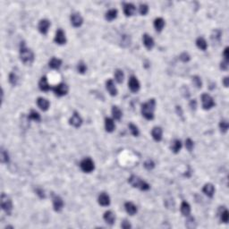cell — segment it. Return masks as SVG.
Returning a JSON list of instances; mask_svg holds the SVG:
<instances>
[{
    "mask_svg": "<svg viewBox=\"0 0 229 229\" xmlns=\"http://www.w3.org/2000/svg\"><path fill=\"white\" fill-rule=\"evenodd\" d=\"M228 77H225L224 78V81H223V83H224V85H225V87H228Z\"/></svg>",
    "mask_w": 229,
    "mask_h": 229,
    "instance_id": "cell-51",
    "label": "cell"
},
{
    "mask_svg": "<svg viewBox=\"0 0 229 229\" xmlns=\"http://www.w3.org/2000/svg\"><path fill=\"white\" fill-rule=\"evenodd\" d=\"M105 128H106V131L108 132V133L114 132V128H115V125H114V120L112 118L107 117L105 119Z\"/></svg>",
    "mask_w": 229,
    "mask_h": 229,
    "instance_id": "cell-24",
    "label": "cell"
},
{
    "mask_svg": "<svg viewBox=\"0 0 229 229\" xmlns=\"http://www.w3.org/2000/svg\"><path fill=\"white\" fill-rule=\"evenodd\" d=\"M55 42L56 44L59 45H63L66 42V33L64 32L63 30H57V32H56V36H55Z\"/></svg>",
    "mask_w": 229,
    "mask_h": 229,
    "instance_id": "cell-10",
    "label": "cell"
},
{
    "mask_svg": "<svg viewBox=\"0 0 229 229\" xmlns=\"http://www.w3.org/2000/svg\"><path fill=\"white\" fill-rule=\"evenodd\" d=\"M117 17V10L116 9H111L106 14V19L109 22L114 20Z\"/></svg>",
    "mask_w": 229,
    "mask_h": 229,
    "instance_id": "cell-32",
    "label": "cell"
},
{
    "mask_svg": "<svg viewBox=\"0 0 229 229\" xmlns=\"http://www.w3.org/2000/svg\"><path fill=\"white\" fill-rule=\"evenodd\" d=\"M103 218L106 222L109 224V225H113L115 221V216L114 214L111 211V210H108L104 213L103 216Z\"/></svg>",
    "mask_w": 229,
    "mask_h": 229,
    "instance_id": "cell-21",
    "label": "cell"
},
{
    "mask_svg": "<svg viewBox=\"0 0 229 229\" xmlns=\"http://www.w3.org/2000/svg\"><path fill=\"white\" fill-rule=\"evenodd\" d=\"M37 105H38V107L41 108L42 111H47V109L49 108V106H50V104H49V101L47 100V99H45V98H38V100H37Z\"/></svg>",
    "mask_w": 229,
    "mask_h": 229,
    "instance_id": "cell-16",
    "label": "cell"
},
{
    "mask_svg": "<svg viewBox=\"0 0 229 229\" xmlns=\"http://www.w3.org/2000/svg\"><path fill=\"white\" fill-rule=\"evenodd\" d=\"M53 207H54L55 211L59 212L61 209L64 207V202L62 198L57 195H55L53 197Z\"/></svg>",
    "mask_w": 229,
    "mask_h": 229,
    "instance_id": "cell-13",
    "label": "cell"
},
{
    "mask_svg": "<svg viewBox=\"0 0 229 229\" xmlns=\"http://www.w3.org/2000/svg\"><path fill=\"white\" fill-rule=\"evenodd\" d=\"M182 149V142L180 140H175L173 143H172V146H171V149L174 153H178Z\"/></svg>",
    "mask_w": 229,
    "mask_h": 229,
    "instance_id": "cell-29",
    "label": "cell"
},
{
    "mask_svg": "<svg viewBox=\"0 0 229 229\" xmlns=\"http://www.w3.org/2000/svg\"><path fill=\"white\" fill-rule=\"evenodd\" d=\"M136 11V7L134 5L131 4V3H125L124 4V13L126 16H132L135 14Z\"/></svg>",
    "mask_w": 229,
    "mask_h": 229,
    "instance_id": "cell-15",
    "label": "cell"
},
{
    "mask_svg": "<svg viewBox=\"0 0 229 229\" xmlns=\"http://www.w3.org/2000/svg\"><path fill=\"white\" fill-rule=\"evenodd\" d=\"M220 219H221V221H222V222H224V223L228 222L229 213H228V211H227V209H224L222 212L220 213Z\"/></svg>",
    "mask_w": 229,
    "mask_h": 229,
    "instance_id": "cell-35",
    "label": "cell"
},
{
    "mask_svg": "<svg viewBox=\"0 0 229 229\" xmlns=\"http://www.w3.org/2000/svg\"><path fill=\"white\" fill-rule=\"evenodd\" d=\"M1 207H2L3 210L7 214H8V215H10L11 212H12V210H13V203H12V201L5 193H2V195H1Z\"/></svg>",
    "mask_w": 229,
    "mask_h": 229,
    "instance_id": "cell-4",
    "label": "cell"
},
{
    "mask_svg": "<svg viewBox=\"0 0 229 229\" xmlns=\"http://www.w3.org/2000/svg\"><path fill=\"white\" fill-rule=\"evenodd\" d=\"M223 55H224V57H225V61H227V62H228V57H229V56H228V47H227L226 48H225V50H224V53H223Z\"/></svg>",
    "mask_w": 229,
    "mask_h": 229,
    "instance_id": "cell-49",
    "label": "cell"
},
{
    "mask_svg": "<svg viewBox=\"0 0 229 229\" xmlns=\"http://www.w3.org/2000/svg\"><path fill=\"white\" fill-rule=\"evenodd\" d=\"M121 227H122V228H124V229L131 228V225H130V223H129L128 221H126V220H124V222L122 223Z\"/></svg>",
    "mask_w": 229,
    "mask_h": 229,
    "instance_id": "cell-46",
    "label": "cell"
},
{
    "mask_svg": "<svg viewBox=\"0 0 229 229\" xmlns=\"http://www.w3.org/2000/svg\"><path fill=\"white\" fill-rule=\"evenodd\" d=\"M49 26H50V22L47 19H43L40 22L38 28H39V31L41 34L46 35L48 32Z\"/></svg>",
    "mask_w": 229,
    "mask_h": 229,
    "instance_id": "cell-12",
    "label": "cell"
},
{
    "mask_svg": "<svg viewBox=\"0 0 229 229\" xmlns=\"http://www.w3.org/2000/svg\"><path fill=\"white\" fill-rule=\"evenodd\" d=\"M61 66H62V60H60L59 58L53 57L49 61V67H51L52 69L58 70L61 67Z\"/></svg>",
    "mask_w": 229,
    "mask_h": 229,
    "instance_id": "cell-25",
    "label": "cell"
},
{
    "mask_svg": "<svg viewBox=\"0 0 229 229\" xmlns=\"http://www.w3.org/2000/svg\"><path fill=\"white\" fill-rule=\"evenodd\" d=\"M202 107L204 109L208 110L210 109L211 108H213L215 106V102L213 98L210 96V95L207 94V93H204L202 96Z\"/></svg>",
    "mask_w": 229,
    "mask_h": 229,
    "instance_id": "cell-6",
    "label": "cell"
},
{
    "mask_svg": "<svg viewBox=\"0 0 229 229\" xmlns=\"http://www.w3.org/2000/svg\"><path fill=\"white\" fill-rule=\"evenodd\" d=\"M196 45H197L198 48H200L201 50H203V51L206 50L207 47H208L207 41H205V39L202 38V37H200V38L197 39V41H196Z\"/></svg>",
    "mask_w": 229,
    "mask_h": 229,
    "instance_id": "cell-28",
    "label": "cell"
},
{
    "mask_svg": "<svg viewBox=\"0 0 229 229\" xmlns=\"http://www.w3.org/2000/svg\"><path fill=\"white\" fill-rule=\"evenodd\" d=\"M181 212L183 216L188 217L191 214V206L188 202H183L181 204Z\"/></svg>",
    "mask_w": 229,
    "mask_h": 229,
    "instance_id": "cell-26",
    "label": "cell"
},
{
    "mask_svg": "<svg viewBox=\"0 0 229 229\" xmlns=\"http://www.w3.org/2000/svg\"><path fill=\"white\" fill-rule=\"evenodd\" d=\"M80 167H81V169L85 172V173H90L92 172L95 168V165L93 160L90 158H84L82 161L81 162L80 164Z\"/></svg>",
    "mask_w": 229,
    "mask_h": 229,
    "instance_id": "cell-5",
    "label": "cell"
},
{
    "mask_svg": "<svg viewBox=\"0 0 229 229\" xmlns=\"http://www.w3.org/2000/svg\"><path fill=\"white\" fill-rule=\"evenodd\" d=\"M81 124H82V119L80 116V114L76 113V112H74L73 115H72V117L70 118V124L73 125L75 128H78V127L81 126Z\"/></svg>",
    "mask_w": 229,
    "mask_h": 229,
    "instance_id": "cell-11",
    "label": "cell"
},
{
    "mask_svg": "<svg viewBox=\"0 0 229 229\" xmlns=\"http://www.w3.org/2000/svg\"><path fill=\"white\" fill-rule=\"evenodd\" d=\"M190 107L192 109H193V110H195L196 109V107H197V103H196V100H192L190 102Z\"/></svg>",
    "mask_w": 229,
    "mask_h": 229,
    "instance_id": "cell-50",
    "label": "cell"
},
{
    "mask_svg": "<svg viewBox=\"0 0 229 229\" xmlns=\"http://www.w3.org/2000/svg\"><path fill=\"white\" fill-rule=\"evenodd\" d=\"M228 127H229V124L227 122V121L220 122V124H219V128H220V130H221V132H222V133H226V132L228 130Z\"/></svg>",
    "mask_w": 229,
    "mask_h": 229,
    "instance_id": "cell-41",
    "label": "cell"
},
{
    "mask_svg": "<svg viewBox=\"0 0 229 229\" xmlns=\"http://www.w3.org/2000/svg\"><path fill=\"white\" fill-rule=\"evenodd\" d=\"M122 114H123V113H122L121 109L118 107L114 106L112 108V115H113L114 120H120L122 117Z\"/></svg>",
    "mask_w": 229,
    "mask_h": 229,
    "instance_id": "cell-30",
    "label": "cell"
},
{
    "mask_svg": "<svg viewBox=\"0 0 229 229\" xmlns=\"http://www.w3.org/2000/svg\"><path fill=\"white\" fill-rule=\"evenodd\" d=\"M162 134H163V131L160 127H154L151 131V135L153 137V139L156 142H160L162 140Z\"/></svg>",
    "mask_w": 229,
    "mask_h": 229,
    "instance_id": "cell-20",
    "label": "cell"
},
{
    "mask_svg": "<svg viewBox=\"0 0 229 229\" xmlns=\"http://www.w3.org/2000/svg\"><path fill=\"white\" fill-rule=\"evenodd\" d=\"M53 91H54L55 94L58 97L65 96V95L67 94L68 86L66 83H59L53 88Z\"/></svg>",
    "mask_w": 229,
    "mask_h": 229,
    "instance_id": "cell-7",
    "label": "cell"
},
{
    "mask_svg": "<svg viewBox=\"0 0 229 229\" xmlns=\"http://www.w3.org/2000/svg\"><path fill=\"white\" fill-rule=\"evenodd\" d=\"M192 82H193V84L195 85L196 87L199 88V89H201L202 87V80H201V78L199 76H193L192 77Z\"/></svg>",
    "mask_w": 229,
    "mask_h": 229,
    "instance_id": "cell-40",
    "label": "cell"
},
{
    "mask_svg": "<svg viewBox=\"0 0 229 229\" xmlns=\"http://www.w3.org/2000/svg\"><path fill=\"white\" fill-rule=\"evenodd\" d=\"M180 59L183 61V62H184V63H186V62H188L189 60H190V56H189L187 53H183V54H181V56H180Z\"/></svg>",
    "mask_w": 229,
    "mask_h": 229,
    "instance_id": "cell-45",
    "label": "cell"
},
{
    "mask_svg": "<svg viewBox=\"0 0 229 229\" xmlns=\"http://www.w3.org/2000/svg\"><path fill=\"white\" fill-rule=\"evenodd\" d=\"M202 192L208 196V197H213L214 193H215V187L213 186V184L211 183H206L204 185V187L202 189Z\"/></svg>",
    "mask_w": 229,
    "mask_h": 229,
    "instance_id": "cell-19",
    "label": "cell"
},
{
    "mask_svg": "<svg viewBox=\"0 0 229 229\" xmlns=\"http://www.w3.org/2000/svg\"><path fill=\"white\" fill-rule=\"evenodd\" d=\"M154 167H155L154 162L150 160V159H148L147 161H145V163H144V168L147 170H151V169L154 168Z\"/></svg>",
    "mask_w": 229,
    "mask_h": 229,
    "instance_id": "cell-42",
    "label": "cell"
},
{
    "mask_svg": "<svg viewBox=\"0 0 229 229\" xmlns=\"http://www.w3.org/2000/svg\"><path fill=\"white\" fill-rule=\"evenodd\" d=\"M28 118H29L30 120H33V121L36 122H40L41 119V114H39L37 111H35V110H32V111L30 112V114L28 115Z\"/></svg>",
    "mask_w": 229,
    "mask_h": 229,
    "instance_id": "cell-33",
    "label": "cell"
},
{
    "mask_svg": "<svg viewBox=\"0 0 229 229\" xmlns=\"http://www.w3.org/2000/svg\"><path fill=\"white\" fill-rule=\"evenodd\" d=\"M156 108L155 100H149L148 102L142 105V114L147 120H152L154 118V111Z\"/></svg>",
    "mask_w": 229,
    "mask_h": 229,
    "instance_id": "cell-1",
    "label": "cell"
},
{
    "mask_svg": "<svg viewBox=\"0 0 229 229\" xmlns=\"http://www.w3.org/2000/svg\"><path fill=\"white\" fill-rule=\"evenodd\" d=\"M221 35H222V32L219 31V30H216L213 32V34H212V40L215 39V41H220V38H221Z\"/></svg>",
    "mask_w": 229,
    "mask_h": 229,
    "instance_id": "cell-43",
    "label": "cell"
},
{
    "mask_svg": "<svg viewBox=\"0 0 229 229\" xmlns=\"http://www.w3.org/2000/svg\"><path fill=\"white\" fill-rule=\"evenodd\" d=\"M98 201H99V203L100 204L101 206H103V207L108 206L110 204V198H109V196L106 192L100 193V196H99V198H98Z\"/></svg>",
    "mask_w": 229,
    "mask_h": 229,
    "instance_id": "cell-18",
    "label": "cell"
},
{
    "mask_svg": "<svg viewBox=\"0 0 229 229\" xmlns=\"http://www.w3.org/2000/svg\"><path fill=\"white\" fill-rule=\"evenodd\" d=\"M77 70L80 74H84L87 71V66L83 62H80L77 66Z\"/></svg>",
    "mask_w": 229,
    "mask_h": 229,
    "instance_id": "cell-36",
    "label": "cell"
},
{
    "mask_svg": "<svg viewBox=\"0 0 229 229\" xmlns=\"http://www.w3.org/2000/svg\"><path fill=\"white\" fill-rule=\"evenodd\" d=\"M164 26H165V21H164V19H162L160 17L156 18L155 21H154V27H155L156 31L157 32H161Z\"/></svg>",
    "mask_w": 229,
    "mask_h": 229,
    "instance_id": "cell-27",
    "label": "cell"
},
{
    "mask_svg": "<svg viewBox=\"0 0 229 229\" xmlns=\"http://www.w3.org/2000/svg\"><path fill=\"white\" fill-rule=\"evenodd\" d=\"M39 87L42 91H48L50 90V85L47 81V79L46 76L41 77V81L39 82Z\"/></svg>",
    "mask_w": 229,
    "mask_h": 229,
    "instance_id": "cell-22",
    "label": "cell"
},
{
    "mask_svg": "<svg viewBox=\"0 0 229 229\" xmlns=\"http://www.w3.org/2000/svg\"><path fill=\"white\" fill-rule=\"evenodd\" d=\"M70 19H71V22H72V24H73L74 27H81V24L83 23V19H82V17L81 16V14H78V13L72 14Z\"/></svg>",
    "mask_w": 229,
    "mask_h": 229,
    "instance_id": "cell-9",
    "label": "cell"
},
{
    "mask_svg": "<svg viewBox=\"0 0 229 229\" xmlns=\"http://www.w3.org/2000/svg\"><path fill=\"white\" fill-rule=\"evenodd\" d=\"M20 58L21 61L24 65H31L34 61V54L33 52L28 48L24 44L21 46L20 48Z\"/></svg>",
    "mask_w": 229,
    "mask_h": 229,
    "instance_id": "cell-2",
    "label": "cell"
},
{
    "mask_svg": "<svg viewBox=\"0 0 229 229\" xmlns=\"http://www.w3.org/2000/svg\"><path fill=\"white\" fill-rule=\"evenodd\" d=\"M18 81H19V76H18V74H16L15 72H12L11 74H9V82H10L13 86L17 85Z\"/></svg>",
    "mask_w": 229,
    "mask_h": 229,
    "instance_id": "cell-31",
    "label": "cell"
},
{
    "mask_svg": "<svg viewBox=\"0 0 229 229\" xmlns=\"http://www.w3.org/2000/svg\"><path fill=\"white\" fill-rule=\"evenodd\" d=\"M142 41H143V44H144V46L145 47L149 49V50H150V49H152L153 47H154V40L148 35V34H144L143 35V37H142Z\"/></svg>",
    "mask_w": 229,
    "mask_h": 229,
    "instance_id": "cell-14",
    "label": "cell"
},
{
    "mask_svg": "<svg viewBox=\"0 0 229 229\" xmlns=\"http://www.w3.org/2000/svg\"><path fill=\"white\" fill-rule=\"evenodd\" d=\"M185 147H186V149H188L189 151H192L193 147H194V143H193V142L191 139H187L185 141Z\"/></svg>",
    "mask_w": 229,
    "mask_h": 229,
    "instance_id": "cell-44",
    "label": "cell"
},
{
    "mask_svg": "<svg viewBox=\"0 0 229 229\" xmlns=\"http://www.w3.org/2000/svg\"><path fill=\"white\" fill-rule=\"evenodd\" d=\"M128 182L130 183V184L134 187V188H139L142 191H147L149 189V184L147 183L145 181L142 180L141 178H139L138 176L136 175H132L130 178H129Z\"/></svg>",
    "mask_w": 229,
    "mask_h": 229,
    "instance_id": "cell-3",
    "label": "cell"
},
{
    "mask_svg": "<svg viewBox=\"0 0 229 229\" xmlns=\"http://www.w3.org/2000/svg\"><path fill=\"white\" fill-rule=\"evenodd\" d=\"M114 78H115V81L118 83H122L124 81V74L123 73V71L120 69H117L114 72Z\"/></svg>",
    "mask_w": 229,
    "mask_h": 229,
    "instance_id": "cell-34",
    "label": "cell"
},
{
    "mask_svg": "<svg viewBox=\"0 0 229 229\" xmlns=\"http://www.w3.org/2000/svg\"><path fill=\"white\" fill-rule=\"evenodd\" d=\"M124 208H125V210L129 215L134 216L137 213V207L133 202H126L124 204Z\"/></svg>",
    "mask_w": 229,
    "mask_h": 229,
    "instance_id": "cell-23",
    "label": "cell"
},
{
    "mask_svg": "<svg viewBox=\"0 0 229 229\" xmlns=\"http://www.w3.org/2000/svg\"><path fill=\"white\" fill-rule=\"evenodd\" d=\"M129 129H130L132 134L134 135V136H138L139 135V129L134 124H129Z\"/></svg>",
    "mask_w": 229,
    "mask_h": 229,
    "instance_id": "cell-39",
    "label": "cell"
},
{
    "mask_svg": "<svg viewBox=\"0 0 229 229\" xmlns=\"http://www.w3.org/2000/svg\"><path fill=\"white\" fill-rule=\"evenodd\" d=\"M129 89L131 90V91L133 92H137L139 90H140V82L138 81V79L135 77V76H131L128 81Z\"/></svg>",
    "mask_w": 229,
    "mask_h": 229,
    "instance_id": "cell-8",
    "label": "cell"
},
{
    "mask_svg": "<svg viewBox=\"0 0 229 229\" xmlns=\"http://www.w3.org/2000/svg\"><path fill=\"white\" fill-rule=\"evenodd\" d=\"M8 161H9L8 153H7V151L2 149V150H1V162L2 163H7Z\"/></svg>",
    "mask_w": 229,
    "mask_h": 229,
    "instance_id": "cell-37",
    "label": "cell"
},
{
    "mask_svg": "<svg viewBox=\"0 0 229 229\" xmlns=\"http://www.w3.org/2000/svg\"><path fill=\"white\" fill-rule=\"evenodd\" d=\"M36 193L38 194V195L40 196L41 198H45V194H44V191L42 190V189H37L36 190Z\"/></svg>",
    "mask_w": 229,
    "mask_h": 229,
    "instance_id": "cell-48",
    "label": "cell"
},
{
    "mask_svg": "<svg viewBox=\"0 0 229 229\" xmlns=\"http://www.w3.org/2000/svg\"><path fill=\"white\" fill-rule=\"evenodd\" d=\"M139 12L142 15H146L149 12V7L146 4H141L139 7Z\"/></svg>",
    "mask_w": 229,
    "mask_h": 229,
    "instance_id": "cell-38",
    "label": "cell"
},
{
    "mask_svg": "<svg viewBox=\"0 0 229 229\" xmlns=\"http://www.w3.org/2000/svg\"><path fill=\"white\" fill-rule=\"evenodd\" d=\"M220 68L222 70H227L228 69V62L227 61H224L220 64Z\"/></svg>",
    "mask_w": 229,
    "mask_h": 229,
    "instance_id": "cell-47",
    "label": "cell"
},
{
    "mask_svg": "<svg viewBox=\"0 0 229 229\" xmlns=\"http://www.w3.org/2000/svg\"><path fill=\"white\" fill-rule=\"evenodd\" d=\"M106 88H107L108 91L111 96H116V94H117V90H116V87L114 85L113 80L109 79V80L106 81Z\"/></svg>",
    "mask_w": 229,
    "mask_h": 229,
    "instance_id": "cell-17",
    "label": "cell"
}]
</instances>
